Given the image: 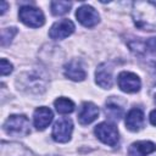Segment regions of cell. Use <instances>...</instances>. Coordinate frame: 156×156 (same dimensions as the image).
<instances>
[{
    "mask_svg": "<svg viewBox=\"0 0 156 156\" xmlns=\"http://www.w3.org/2000/svg\"><path fill=\"white\" fill-rule=\"evenodd\" d=\"M132 17L138 28L144 30H156V4L154 1L133 2Z\"/></svg>",
    "mask_w": 156,
    "mask_h": 156,
    "instance_id": "obj_1",
    "label": "cell"
},
{
    "mask_svg": "<svg viewBox=\"0 0 156 156\" xmlns=\"http://www.w3.org/2000/svg\"><path fill=\"white\" fill-rule=\"evenodd\" d=\"M46 76L44 74L43 71L39 69H32L22 73L21 76L17 77L16 84L18 89L32 93V94H40L46 89Z\"/></svg>",
    "mask_w": 156,
    "mask_h": 156,
    "instance_id": "obj_2",
    "label": "cell"
},
{
    "mask_svg": "<svg viewBox=\"0 0 156 156\" xmlns=\"http://www.w3.org/2000/svg\"><path fill=\"white\" fill-rule=\"evenodd\" d=\"M2 128L6 134L12 136H26L30 133V123L24 115H11Z\"/></svg>",
    "mask_w": 156,
    "mask_h": 156,
    "instance_id": "obj_3",
    "label": "cell"
},
{
    "mask_svg": "<svg viewBox=\"0 0 156 156\" xmlns=\"http://www.w3.org/2000/svg\"><path fill=\"white\" fill-rule=\"evenodd\" d=\"M18 17H20L21 22H23L26 26L32 27V28H39L45 22L43 12L39 9L29 6V5L20 7Z\"/></svg>",
    "mask_w": 156,
    "mask_h": 156,
    "instance_id": "obj_4",
    "label": "cell"
},
{
    "mask_svg": "<svg viewBox=\"0 0 156 156\" xmlns=\"http://www.w3.org/2000/svg\"><path fill=\"white\" fill-rule=\"evenodd\" d=\"M94 132H95V135L98 136V139H100L106 145L115 146V145H117V143L119 140L118 130H117L116 126L112 123H108V122L99 123L95 127Z\"/></svg>",
    "mask_w": 156,
    "mask_h": 156,
    "instance_id": "obj_5",
    "label": "cell"
},
{
    "mask_svg": "<svg viewBox=\"0 0 156 156\" xmlns=\"http://www.w3.org/2000/svg\"><path fill=\"white\" fill-rule=\"evenodd\" d=\"M73 130V123L69 118H60L52 127V139L57 143H67L71 139Z\"/></svg>",
    "mask_w": 156,
    "mask_h": 156,
    "instance_id": "obj_6",
    "label": "cell"
},
{
    "mask_svg": "<svg viewBox=\"0 0 156 156\" xmlns=\"http://www.w3.org/2000/svg\"><path fill=\"white\" fill-rule=\"evenodd\" d=\"M118 87L124 93H136L140 89V79L135 73L132 72H121L117 77Z\"/></svg>",
    "mask_w": 156,
    "mask_h": 156,
    "instance_id": "obj_7",
    "label": "cell"
},
{
    "mask_svg": "<svg viewBox=\"0 0 156 156\" xmlns=\"http://www.w3.org/2000/svg\"><path fill=\"white\" fill-rule=\"evenodd\" d=\"M74 32V23L69 20H60L57 22H55L50 30H49V37L51 39L55 40H60V39H65L68 35H71Z\"/></svg>",
    "mask_w": 156,
    "mask_h": 156,
    "instance_id": "obj_8",
    "label": "cell"
},
{
    "mask_svg": "<svg viewBox=\"0 0 156 156\" xmlns=\"http://www.w3.org/2000/svg\"><path fill=\"white\" fill-rule=\"evenodd\" d=\"M76 17L79 21V23H82L84 27H89V28L96 26L100 20L98 11L89 5L80 6L76 12Z\"/></svg>",
    "mask_w": 156,
    "mask_h": 156,
    "instance_id": "obj_9",
    "label": "cell"
},
{
    "mask_svg": "<svg viewBox=\"0 0 156 156\" xmlns=\"http://www.w3.org/2000/svg\"><path fill=\"white\" fill-rule=\"evenodd\" d=\"M99 116V107L93 102H84L82 104L79 112H78V121L82 126H87L94 122Z\"/></svg>",
    "mask_w": 156,
    "mask_h": 156,
    "instance_id": "obj_10",
    "label": "cell"
},
{
    "mask_svg": "<svg viewBox=\"0 0 156 156\" xmlns=\"http://www.w3.org/2000/svg\"><path fill=\"white\" fill-rule=\"evenodd\" d=\"M52 111L49 107L45 106H40L34 111L33 115V122H34V127L38 130H44L52 121Z\"/></svg>",
    "mask_w": 156,
    "mask_h": 156,
    "instance_id": "obj_11",
    "label": "cell"
},
{
    "mask_svg": "<svg viewBox=\"0 0 156 156\" xmlns=\"http://www.w3.org/2000/svg\"><path fill=\"white\" fill-rule=\"evenodd\" d=\"M65 76L74 82H80L87 77V73L82 66V63L78 60H71L68 61L63 67Z\"/></svg>",
    "mask_w": 156,
    "mask_h": 156,
    "instance_id": "obj_12",
    "label": "cell"
},
{
    "mask_svg": "<svg viewBox=\"0 0 156 156\" xmlns=\"http://www.w3.org/2000/svg\"><path fill=\"white\" fill-rule=\"evenodd\" d=\"M95 78L98 85L104 89H110L112 87V68L107 63H100L95 72Z\"/></svg>",
    "mask_w": 156,
    "mask_h": 156,
    "instance_id": "obj_13",
    "label": "cell"
},
{
    "mask_svg": "<svg viewBox=\"0 0 156 156\" xmlns=\"http://www.w3.org/2000/svg\"><path fill=\"white\" fill-rule=\"evenodd\" d=\"M144 126V113L140 108H132L126 116V127L132 132H138Z\"/></svg>",
    "mask_w": 156,
    "mask_h": 156,
    "instance_id": "obj_14",
    "label": "cell"
},
{
    "mask_svg": "<svg viewBox=\"0 0 156 156\" xmlns=\"http://www.w3.org/2000/svg\"><path fill=\"white\" fill-rule=\"evenodd\" d=\"M156 150V144L152 141H136L128 149V156H146Z\"/></svg>",
    "mask_w": 156,
    "mask_h": 156,
    "instance_id": "obj_15",
    "label": "cell"
},
{
    "mask_svg": "<svg viewBox=\"0 0 156 156\" xmlns=\"http://www.w3.org/2000/svg\"><path fill=\"white\" fill-rule=\"evenodd\" d=\"M105 113L110 119L113 121H118L122 116H123V108L117 104L113 102L112 100H108L106 102V107H105Z\"/></svg>",
    "mask_w": 156,
    "mask_h": 156,
    "instance_id": "obj_16",
    "label": "cell"
},
{
    "mask_svg": "<svg viewBox=\"0 0 156 156\" xmlns=\"http://www.w3.org/2000/svg\"><path fill=\"white\" fill-rule=\"evenodd\" d=\"M55 108L58 113L65 115V113H71L74 111V104L72 100L67 99V98H58L55 100L54 102Z\"/></svg>",
    "mask_w": 156,
    "mask_h": 156,
    "instance_id": "obj_17",
    "label": "cell"
},
{
    "mask_svg": "<svg viewBox=\"0 0 156 156\" xmlns=\"http://www.w3.org/2000/svg\"><path fill=\"white\" fill-rule=\"evenodd\" d=\"M72 6V2L69 1H51L50 7H51V12L55 16H61L65 15L69 11Z\"/></svg>",
    "mask_w": 156,
    "mask_h": 156,
    "instance_id": "obj_18",
    "label": "cell"
},
{
    "mask_svg": "<svg viewBox=\"0 0 156 156\" xmlns=\"http://www.w3.org/2000/svg\"><path fill=\"white\" fill-rule=\"evenodd\" d=\"M16 33H17V29L15 27H10V28L2 29L1 30V45L6 46L7 44H10Z\"/></svg>",
    "mask_w": 156,
    "mask_h": 156,
    "instance_id": "obj_19",
    "label": "cell"
},
{
    "mask_svg": "<svg viewBox=\"0 0 156 156\" xmlns=\"http://www.w3.org/2000/svg\"><path fill=\"white\" fill-rule=\"evenodd\" d=\"M12 69H13V67L10 63V61H7L6 58H1V61H0V72H1V76L10 74L12 72Z\"/></svg>",
    "mask_w": 156,
    "mask_h": 156,
    "instance_id": "obj_20",
    "label": "cell"
},
{
    "mask_svg": "<svg viewBox=\"0 0 156 156\" xmlns=\"http://www.w3.org/2000/svg\"><path fill=\"white\" fill-rule=\"evenodd\" d=\"M145 46H147V49H149V50L156 51V37L147 39V40L145 41Z\"/></svg>",
    "mask_w": 156,
    "mask_h": 156,
    "instance_id": "obj_21",
    "label": "cell"
},
{
    "mask_svg": "<svg viewBox=\"0 0 156 156\" xmlns=\"http://www.w3.org/2000/svg\"><path fill=\"white\" fill-rule=\"evenodd\" d=\"M150 122H151L152 126H156V110L151 111V113H150Z\"/></svg>",
    "mask_w": 156,
    "mask_h": 156,
    "instance_id": "obj_22",
    "label": "cell"
},
{
    "mask_svg": "<svg viewBox=\"0 0 156 156\" xmlns=\"http://www.w3.org/2000/svg\"><path fill=\"white\" fill-rule=\"evenodd\" d=\"M0 4H1V9H0L1 11H0V13H1V15H4V13H5V11L7 10V2H6V1H1Z\"/></svg>",
    "mask_w": 156,
    "mask_h": 156,
    "instance_id": "obj_23",
    "label": "cell"
},
{
    "mask_svg": "<svg viewBox=\"0 0 156 156\" xmlns=\"http://www.w3.org/2000/svg\"><path fill=\"white\" fill-rule=\"evenodd\" d=\"M154 98H155V101H156V87L154 88Z\"/></svg>",
    "mask_w": 156,
    "mask_h": 156,
    "instance_id": "obj_24",
    "label": "cell"
},
{
    "mask_svg": "<svg viewBox=\"0 0 156 156\" xmlns=\"http://www.w3.org/2000/svg\"><path fill=\"white\" fill-rule=\"evenodd\" d=\"M154 2H155V4H156V1H154Z\"/></svg>",
    "mask_w": 156,
    "mask_h": 156,
    "instance_id": "obj_25",
    "label": "cell"
}]
</instances>
